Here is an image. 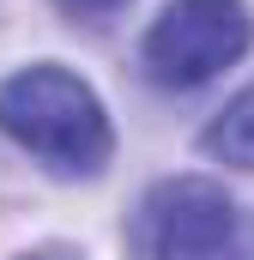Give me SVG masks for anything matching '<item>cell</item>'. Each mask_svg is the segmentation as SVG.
I'll use <instances>...</instances> for the list:
<instances>
[{
    "label": "cell",
    "instance_id": "cell-3",
    "mask_svg": "<svg viewBox=\"0 0 254 260\" xmlns=\"http://www.w3.org/2000/svg\"><path fill=\"white\" fill-rule=\"evenodd\" d=\"M133 242H139L145 260H236L242 218H236V200L218 182L170 176L145 194Z\"/></svg>",
    "mask_w": 254,
    "mask_h": 260
},
{
    "label": "cell",
    "instance_id": "cell-4",
    "mask_svg": "<svg viewBox=\"0 0 254 260\" xmlns=\"http://www.w3.org/2000/svg\"><path fill=\"white\" fill-rule=\"evenodd\" d=\"M200 145H206L212 157L236 164V170H254V85L212 115V127L200 133Z\"/></svg>",
    "mask_w": 254,
    "mask_h": 260
},
{
    "label": "cell",
    "instance_id": "cell-5",
    "mask_svg": "<svg viewBox=\"0 0 254 260\" xmlns=\"http://www.w3.org/2000/svg\"><path fill=\"white\" fill-rule=\"evenodd\" d=\"M55 6H61L73 24H109V18L121 12L127 0H55Z\"/></svg>",
    "mask_w": 254,
    "mask_h": 260
},
{
    "label": "cell",
    "instance_id": "cell-2",
    "mask_svg": "<svg viewBox=\"0 0 254 260\" xmlns=\"http://www.w3.org/2000/svg\"><path fill=\"white\" fill-rule=\"evenodd\" d=\"M248 43H254V18L242 0H170L145 30L139 61L151 73V85L194 91L230 61H242Z\"/></svg>",
    "mask_w": 254,
    "mask_h": 260
},
{
    "label": "cell",
    "instance_id": "cell-1",
    "mask_svg": "<svg viewBox=\"0 0 254 260\" xmlns=\"http://www.w3.org/2000/svg\"><path fill=\"white\" fill-rule=\"evenodd\" d=\"M0 133L43 157L55 176H97L115 151L97 91L67 67H24L0 79Z\"/></svg>",
    "mask_w": 254,
    "mask_h": 260
}]
</instances>
